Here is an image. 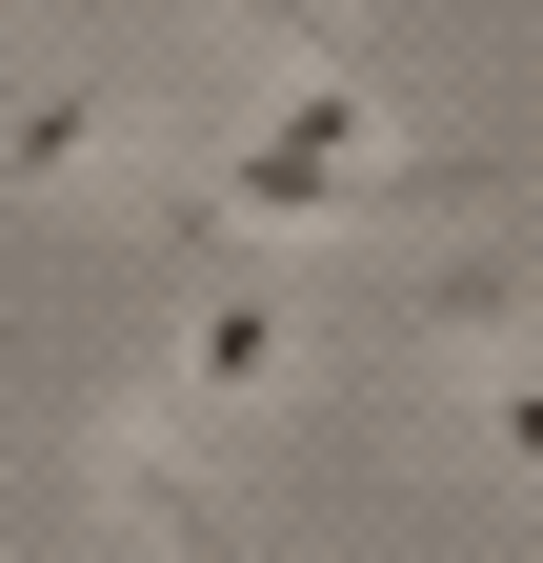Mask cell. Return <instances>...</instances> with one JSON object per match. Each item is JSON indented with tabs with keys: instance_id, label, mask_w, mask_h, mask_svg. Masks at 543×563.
<instances>
[{
	"instance_id": "obj_1",
	"label": "cell",
	"mask_w": 543,
	"mask_h": 563,
	"mask_svg": "<svg viewBox=\"0 0 543 563\" xmlns=\"http://www.w3.org/2000/svg\"><path fill=\"white\" fill-rule=\"evenodd\" d=\"M363 181H383V81H363V60H302V81L262 101V141L181 201V242H302V222H363Z\"/></svg>"
},
{
	"instance_id": "obj_2",
	"label": "cell",
	"mask_w": 543,
	"mask_h": 563,
	"mask_svg": "<svg viewBox=\"0 0 543 563\" xmlns=\"http://www.w3.org/2000/svg\"><path fill=\"white\" fill-rule=\"evenodd\" d=\"M162 162V81H21L0 101V181H121Z\"/></svg>"
},
{
	"instance_id": "obj_3",
	"label": "cell",
	"mask_w": 543,
	"mask_h": 563,
	"mask_svg": "<svg viewBox=\"0 0 543 563\" xmlns=\"http://www.w3.org/2000/svg\"><path fill=\"white\" fill-rule=\"evenodd\" d=\"M282 342H302V302H282V282H201V302H181V363H162V422L262 402V383H282Z\"/></svg>"
},
{
	"instance_id": "obj_4",
	"label": "cell",
	"mask_w": 543,
	"mask_h": 563,
	"mask_svg": "<svg viewBox=\"0 0 543 563\" xmlns=\"http://www.w3.org/2000/svg\"><path fill=\"white\" fill-rule=\"evenodd\" d=\"M101 504L142 523V543H181V563H242V523L201 504V422H162V402H121V422H101Z\"/></svg>"
},
{
	"instance_id": "obj_5",
	"label": "cell",
	"mask_w": 543,
	"mask_h": 563,
	"mask_svg": "<svg viewBox=\"0 0 543 563\" xmlns=\"http://www.w3.org/2000/svg\"><path fill=\"white\" fill-rule=\"evenodd\" d=\"M463 402H484V443L543 483V342H503V363H463Z\"/></svg>"
}]
</instances>
